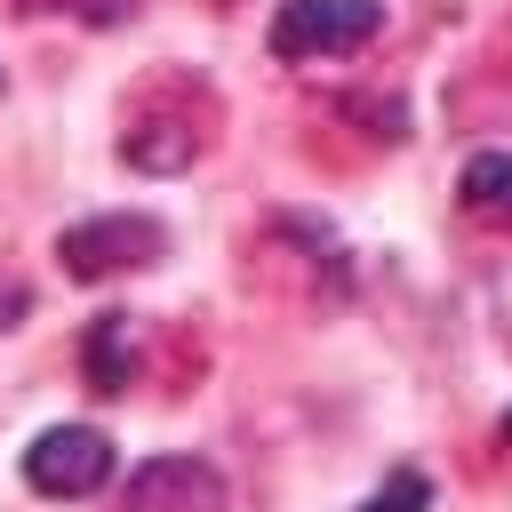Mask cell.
<instances>
[{
  "label": "cell",
  "mask_w": 512,
  "mask_h": 512,
  "mask_svg": "<svg viewBox=\"0 0 512 512\" xmlns=\"http://www.w3.org/2000/svg\"><path fill=\"white\" fill-rule=\"evenodd\" d=\"M384 32V8L376 0H280L272 16V56L280 64H312V56H352Z\"/></svg>",
  "instance_id": "1"
},
{
  "label": "cell",
  "mask_w": 512,
  "mask_h": 512,
  "mask_svg": "<svg viewBox=\"0 0 512 512\" xmlns=\"http://www.w3.org/2000/svg\"><path fill=\"white\" fill-rule=\"evenodd\" d=\"M56 256H64V272H72V280H120V272H144L152 256H168V232H160L152 216L112 208V216L72 224V232L56 240Z\"/></svg>",
  "instance_id": "2"
},
{
  "label": "cell",
  "mask_w": 512,
  "mask_h": 512,
  "mask_svg": "<svg viewBox=\"0 0 512 512\" xmlns=\"http://www.w3.org/2000/svg\"><path fill=\"white\" fill-rule=\"evenodd\" d=\"M112 480V440L96 424H48L32 448H24V488L32 496H56V504H80Z\"/></svg>",
  "instance_id": "3"
},
{
  "label": "cell",
  "mask_w": 512,
  "mask_h": 512,
  "mask_svg": "<svg viewBox=\"0 0 512 512\" xmlns=\"http://www.w3.org/2000/svg\"><path fill=\"white\" fill-rule=\"evenodd\" d=\"M216 504H224V472L208 456H152L120 488V512H216Z\"/></svg>",
  "instance_id": "4"
},
{
  "label": "cell",
  "mask_w": 512,
  "mask_h": 512,
  "mask_svg": "<svg viewBox=\"0 0 512 512\" xmlns=\"http://www.w3.org/2000/svg\"><path fill=\"white\" fill-rule=\"evenodd\" d=\"M80 376H88V392H128L136 384V320L128 312H96L88 320V336H80Z\"/></svg>",
  "instance_id": "5"
},
{
  "label": "cell",
  "mask_w": 512,
  "mask_h": 512,
  "mask_svg": "<svg viewBox=\"0 0 512 512\" xmlns=\"http://www.w3.org/2000/svg\"><path fill=\"white\" fill-rule=\"evenodd\" d=\"M456 200L488 224H512V152H472L456 176Z\"/></svg>",
  "instance_id": "6"
},
{
  "label": "cell",
  "mask_w": 512,
  "mask_h": 512,
  "mask_svg": "<svg viewBox=\"0 0 512 512\" xmlns=\"http://www.w3.org/2000/svg\"><path fill=\"white\" fill-rule=\"evenodd\" d=\"M360 512H432V480H424L416 464H400V472H392V480H384Z\"/></svg>",
  "instance_id": "7"
},
{
  "label": "cell",
  "mask_w": 512,
  "mask_h": 512,
  "mask_svg": "<svg viewBox=\"0 0 512 512\" xmlns=\"http://www.w3.org/2000/svg\"><path fill=\"white\" fill-rule=\"evenodd\" d=\"M64 8H72L80 24H120V16H128L136 0H64Z\"/></svg>",
  "instance_id": "8"
},
{
  "label": "cell",
  "mask_w": 512,
  "mask_h": 512,
  "mask_svg": "<svg viewBox=\"0 0 512 512\" xmlns=\"http://www.w3.org/2000/svg\"><path fill=\"white\" fill-rule=\"evenodd\" d=\"M504 432H512V416H504Z\"/></svg>",
  "instance_id": "9"
}]
</instances>
